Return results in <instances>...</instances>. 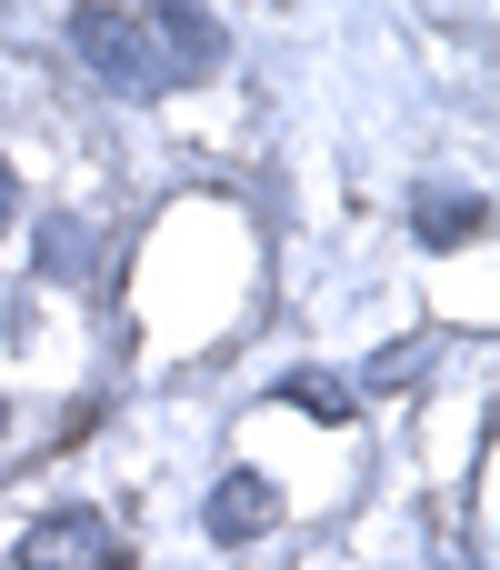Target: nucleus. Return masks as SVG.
<instances>
[{
    "mask_svg": "<svg viewBox=\"0 0 500 570\" xmlns=\"http://www.w3.org/2000/svg\"><path fill=\"white\" fill-rule=\"evenodd\" d=\"M40 271H50V281H90V271H100V261H90V220H70V210L40 220Z\"/></svg>",
    "mask_w": 500,
    "mask_h": 570,
    "instance_id": "nucleus-5",
    "label": "nucleus"
},
{
    "mask_svg": "<svg viewBox=\"0 0 500 570\" xmlns=\"http://www.w3.org/2000/svg\"><path fill=\"white\" fill-rule=\"evenodd\" d=\"M291 401H301V411H321V421H351V391H341V381H321V371H301V381H291Z\"/></svg>",
    "mask_w": 500,
    "mask_h": 570,
    "instance_id": "nucleus-7",
    "label": "nucleus"
},
{
    "mask_svg": "<svg viewBox=\"0 0 500 570\" xmlns=\"http://www.w3.org/2000/svg\"><path fill=\"white\" fill-rule=\"evenodd\" d=\"M20 570H120V531L100 511H50V521H30Z\"/></svg>",
    "mask_w": 500,
    "mask_h": 570,
    "instance_id": "nucleus-2",
    "label": "nucleus"
},
{
    "mask_svg": "<svg viewBox=\"0 0 500 570\" xmlns=\"http://www.w3.org/2000/svg\"><path fill=\"white\" fill-rule=\"evenodd\" d=\"M140 30H150L160 80H180V70H220V50H231L210 10H140Z\"/></svg>",
    "mask_w": 500,
    "mask_h": 570,
    "instance_id": "nucleus-3",
    "label": "nucleus"
},
{
    "mask_svg": "<svg viewBox=\"0 0 500 570\" xmlns=\"http://www.w3.org/2000/svg\"><path fill=\"white\" fill-rule=\"evenodd\" d=\"M10 200H20V190H10V160H0V220H10Z\"/></svg>",
    "mask_w": 500,
    "mask_h": 570,
    "instance_id": "nucleus-8",
    "label": "nucleus"
},
{
    "mask_svg": "<svg viewBox=\"0 0 500 570\" xmlns=\"http://www.w3.org/2000/svg\"><path fill=\"white\" fill-rule=\"evenodd\" d=\"M0 421H10V411H0Z\"/></svg>",
    "mask_w": 500,
    "mask_h": 570,
    "instance_id": "nucleus-9",
    "label": "nucleus"
},
{
    "mask_svg": "<svg viewBox=\"0 0 500 570\" xmlns=\"http://www.w3.org/2000/svg\"><path fill=\"white\" fill-rule=\"evenodd\" d=\"M70 40H80V60L110 70L120 90H160V60H150L140 10H70Z\"/></svg>",
    "mask_w": 500,
    "mask_h": 570,
    "instance_id": "nucleus-1",
    "label": "nucleus"
},
{
    "mask_svg": "<svg viewBox=\"0 0 500 570\" xmlns=\"http://www.w3.org/2000/svg\"><path fill=\"white\" fill-rule=\"evenodd\" d=\"M271 511H281V501H271V481H261V471H231V481L210 491V531H220V541L271 531Z\"/></svg>",
    "mask_w": 500,
    "mask_h": 570,
    "instance_id": "nucleus-4",
    "label": "nucleus"
},
{
    "mask_svg": "<svg viewBox=\"0 0 500 570\" xmlns=\"http://www.w3.org/2000/svg\"><path fill=\"white\" fill-rule=\"evenodd\" d=\"M471 230H481V200H471V190H431V200H421V240L451 250V240H471Z\"/></svg>",
    "mask_w": 500,
    "mask_h": 570,
    "instance_id": "nucleus-6",
    "label": "nucleus"
}]
</instances>
